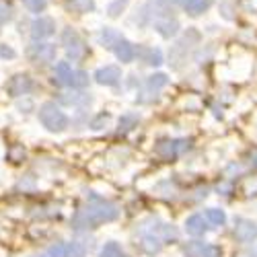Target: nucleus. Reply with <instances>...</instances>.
<instances>
[{
    "label": "nucleus",
    "instance_id": "nucleus-29",
    "mask_svg": "<svg viewBox=\"0 0 257 257\" xmlns=\"http://www.w3.org/2000/svg\"><path fill=\"white\" fill-rule=\"evenodd\" d=\"M9 159L13 163H21V161L25 159V148L23 146H13L11 151H9Z\"/></svg>",
    "mask_w": 257,
    "mask_h": 257
},
{
    "label": "nucleus",
    "instance_id": "nucleus-9",
    "mask_svg": "<svg viewBox=\"0 0 257 257\" xmlns=\"http://www.w3.org/2000/svg\"><path fill=\"white\" fill-rule=\"evenodd\" d=\"M56 33V23H54V19L50 17H39L33 21V25H31V35L33 39H46V37H52Z\"/></svg>",
    "mask_w": 257,
    "mask_h": 257
},
{
    "label": "nucleus",
    "instance_id": "nucleus-14",
    "mask_svg": "<svg viewBox=\"0 0 257 257\" xmlns=\"http://www.w3.org/2000/svg\"><path fill=\"white\" fill-rule=\"evenodd\" d=\"M140 249L146 251V253H151V255H155V253H159L163 249V239L157 237L155 232H148V234H144V237L140 239Z\"/></svg>",
    "mask_w": 257,
    "mask_h": 257
},
{
    "label": "nucleus",
    "instance_id": "nucleus-4",
    "mask_svg": "<svg viewBox=\"0 0 257 257\" xmlns=\"http://www.w3.org/2000/svg\"><path fill=\"white\" fill-rule=\"evenodd\" d=\"M189 148L187 140H161L155 148V153L163 159V161H175L181 153H185Z\"/></svg>",
    "mask_w": 257,
    "mask_h": 257
},
{
    "label": "nucleus",
    "instance_id": "nucleus-36",
    "mask_svg": "<svg viewBox=\"0 0 257 257\" xmlns=\"http://www.w3.org/2000/svg\"><path fill=\"white\" fill-rule=\"evenodd\" d=\"M39 257H41V255H39Z\"/></svg>",
    "mask_w": 257,
    "mask_h": 257
},
{
    "label": "nucleus",
    "instance_id": "nucleus-33",
    "mask_svg": "<svg viewBox=\"0 0 257 257\" xmlns=\"http://www.w3.org/2000/svg\"><path fill=\"white\" fill-rule=\"evenodd\" d=\"M0 58H3V60H13V58H17V52L11 46L3 44V46H0Z\"/></svg>",
    "mask_w": 257,
    "mask_h": 257
},
{
    "label": "nucleus",
    "instance_id": "nucleus-7",
    "mask_svg": "<svg viewBox=\"0 0 257 257\" xmlns=\"http://www.w3.org/2000/svg\"><path fill=\"white\" fill-rule=\"evenodd\" d=\"M187 257H220L222 251L216 245H210V243H202V241H191L183 247Z\"/></svg>",
    "mask_w": 257,
    "mask_h": 257
},
{
    "label": "nucleus",
    "instance_id": "nucleus-19",
    "mask_svg": "<svg viewBox=\"0 0 257 257\" xmlns=\"http://www.w3.org/2000/svg\"><path fill=\"white\" fill-rule=\"evenodd\" d=\"M144 62L151 64V66H161V64H163V52L159 48L144 50Z\"/></svg>",
    "mask_w": 257,
    "mask_h": 257
},
{
    "label": "nucleus",
    "instance_id": "nucleus-34",
    "mask_svg": "<svg viewBox=\"0 0 257 257\" xmlns=\"http://www.w3.org/2000/svg\"><path fill=\"white\" fill-rule=\"evenodd\" d=\"M237 257H257V253H255V251H251V249H247V251H241Z\"/></svg>",
    "mask_w": 257,
    "mask_h": 257
},
{
    "label": "nucleus",
    "instance_id": "nucleus-6",
    "mask_svg": "<svg viewBox=\"0 0 257 257\" xmlns=\"http://www.w3.org/2000/svg\"><path fill=\"white\" fill-rule=\"evenodd\" d=\"M31 91H33V80L29 74H15L7 82V93L11 97H23V95H29Z\"/></svg>",
    "mask_w": 257,
    "mask_h": 257
},
{
    "label": "nucleus",
    "instance_id": "nucleus-3",
    "mask_svg": "<svg viewBox=\"0 0 257 257\" xmlns=\"http://www.w3.org/2000/svg\"><path fill=\"white\" fill-rule=\"evenodd\" d=\"M62 46H64V50H66L68 60H72V62H80V60H84V56H87V46H84V41L78 35V31L72 29V27L64 29Z\"/></svg>",
    "mask_w": 257,
    "mask_h": 257
},
{
    "label": "nucleus",
    "instance_id": "nucleus-1",
    "mask_svg": "<svg viewBox=\"0 0 257 257\" xmlns=\"http://www.w3.org/2000/svg\"><path fill=\"white\" fill-rule=\"evenodd\" d=\"M117 216H119V210H117L115 204L95 198L93 202H89L87 206L80 208L74 214L72 226L74 228H97L99 224L113 222Z\"/></svg>",
    "mask_w": 257,
    "mask_h": 257
},
{
    "label": "nucleus",
    "instance_id": "nucleus-21",
    "mask_svg": "<svg viewBox=\"0 0 257 257\" xmlns=\"http://www.w3.org/2000/svg\"><path fill=\"white\" fill-rule=\"evenodd\" d=\"M167 82H169L167 74L159 72V74H153V76H148V80H146V87L151 89V91H157V89H163Z\"/></svg>",
    "mask_w": 257,
    "mask_h": 257
},
{
    "label": "nucleus",
    "instance_id": "nucleus-11",
    "mask_svg": "<svg viewBox=\"0 0 257 257\" xmlns=\"http://www.w3.org/2000/svg\"><path fill=\"white\" fill-rule=\"evenodd\" d=\"M155 29L159 31L161 37L171 39V37H175V35H177V31H179V23H177L175 19L167 17V19H159V21H157V23H155Z\"/></svg>",
    "mask_w": 257,
    "mask_h": 257
},
{
    "label": "nucleus",
    "instance_id": "nucleus-35",
    "mask_svg": "<svg viewBox=\"0 0 257 257\" xmlns=\"http://www.w3.org/2000/svg\"><path fill=\"white\" fill-rule=\"evenodd\" d=\"M0 27H3V21H0Z\"/></svg>",
    "mask_w": 257,
    "mask_h": 257
},
{
    "label": "nucleus",
    "instance_id": "nucleus-17",
    "mask_svg": "<svg viewBox=\"0 0 257 257\" xmlns=\"http://www.w3.org/2000/svg\"><path fill=\"white\" fill-rule=\"evenodd\" d=\"M119 39H121V35H119L115 29H109V27H105V29L101 31V35H99L101 46H103V48H107V50H113Z\"/></svg>",
    "mask_w": 257,
    "mask_h": 257
},
{
    "label": "nucleus",
    "instance_id": "nucleus-30",
    "mask_svg": "<svg viewBox=\"0 0 257 257\" xmlns=\"http://www.w3.org/2000/svg\"><path fill=\"white\" fill-rule=\"evenodd\" d=\"M11 19H13V7L3 0V3H0V21L5 23V21H11Z\"/></svg>",
    "mask_w": 257,
    "mask_h": 257
},
{
    "label": "nucleus",
    "instance_id": "nucleus-20",
    "mask_svg": "<svg viewBox=\"0 0 257 257\" xmlns=\"http://www.w3.org/2000/svg\"><path fill=\"white\" fill-rule=\"evenodd\" d=\"M68 7L76 13H93L95 11V0H68Z\"/></svg>",
    "mask_w": 257,
    "mask_h": 257
},
{
    "label": "nucleus",
    "instance_id": "nucleus-2",
    "mask_svg": "<svg viewBox=\"0 0 257 257\" xmlns=\"http://www.w3.org/2000/svg\"><path fill=\"white\" fill-rule=\"evenodd\" d=\"M39 121L50 132H64L68 127V117L56 103H44L39 107Z\"/></svg>",
    "mask_w": 257,
    "mask_h": 257
},
{
    "label": "nucleus",
    "instance_id": "nucleus-5",
    "mask_svg": "<svg viewBox=\"0 0 257 257\" xmlns=\"http://www.w3.org/2000/svg\"><path fill=\"white\" fill-rule=\"evenodd\" d=\"M27 56H29V60L35 62V64H50V62L56 60V46H52V44H41V41L37 39L33 46H29Z\"/></svg>",
    "mask_w": 257,
    "mask_h": 257
},
{
    "label": "nucleus",
    "instance_id": "nucleus-31",
    "mask_svg": "<svg viewBox=\"0 0 257 257\" xmlns=\"http://www.w3.org/2000/svg\"><path fill=\"white\" fill-rule=\"evenodd\" d=\"M245 194L249 196V198H257V177H253V179H249L247 183H245Z\"/></svg>",
    "mask_w": 257,
    "mask_h": 257
},
{
    "label": "nucleus",
    "instance_id": "nucleus-22",
    "mask_svg": "<svg viewBox=\"0 0 257 257\" xmlns=\"http://www.w3.org/2000/svg\"><path fill=\"white\" fill-rule=\"evenodd\" d=\"M99 257H127L123 253V249L117 245V243H107L103 249H101V255Z\"/></svg>",
    "mask_w": 257,
    "mask_h": 257
},
{
    "label": "nucleus",
    "instance_id": "nucleus-18",
    "mask_svg": "<svg viewBox=\"0 0 257 257\" xmlns=\"http://www.w3.org/2000/svg\"><path fill=\"white\" fill-rule=\"evenodd\" d=\"M206 218L214 226H222L226 222V214H224V210H218V208H208L206 210Z\"/></svg>",
    "mask_w": 257,
    "mask_h": 257
},
{
    "label": "nucleus",
    "instance_id": "nucleus-12",
    "mask_svg": "<svg viewBox=\"0 0 257 257\" xmlns=\"http://www.w3.org/2000/svg\"><path fill=\"white\" fill-rule=\"evenodd\" d=\"M113 52H115L117 60H119V62H123V64L132 62V60H134V56H136V48H134L127 39H123V37H121V39L117 41V44H115Z\"/></svg>",
    "mask_w": 257,
    "mask_h": 257
},
{
    "label": "nucleus",
    "instance_id": "nucleus-8",
    "mask_svg": "<svg viewBox=\"0 0 257 257\" xmlns=\"http://www.w3.org/2000/svg\"><path fill=\"white\" fill-rule=\"evenodd\" d=\"M234 239L239 243H251L257 239V224L249 218H237L234 220Z\"/></svg>",
    "mask_w": 257,
    "mask_h": 257
},
{
    "label": "nucleus",
    "instance_id": "nucleus-27",
    "mask_svg": "<svg viewBox=\"0 0 257 257\" xmlns=\"http://www.w3.org/2000/svg\"><path fill=\"white\" fill-rule=\"evenodd\" d=\"M138 123V115H123L119 119V132H127V130H132V127Z\"/></svg>",
    "mask_w": 257,
    "mask_h": 257
},
{
    "label": "nucleus",
    "instance_id": "nucleus-15",
    "mask_svg": "<svg viewBox=\"0 0 257 257\" xmlns=\"http://www.w3.org/2000/svg\"><path fill=\"white\" fill-rule=\"evenodd\" d=\"M181 5H183V9H185L187 15L198 17V15L206 13L212 7V0H181Z\"/></svg>",
    "mask_w": 257,
    "mask_h": 257
},
{
    "label": "nucleus",
    "instance_id": "nucleus-13",
    "mask_svg": "<svg viewBox=\"0 0 257 257\" xmlns=\"http://www.w3.org/2000/svg\"><path fill=\"white\" fill-rule=\"evenodd\" d=\"M185 230H187V234H191V237H202V234L208 230V224H206L204 216L194 214V216H189L185 220Z\"/></svg>",
    "mask_w": 257,
    "mask_h": 257
},
{
    "label": "nucleus",
    "instance_id": "nucleus-23",
    "mask_svg": "<svg viewBox=\"0 0 257 257\" xmlns=\"http://www.w3.org/2000/svg\"><path fill=\"white\" fill-rule=\"evenodd\" d=\"M60 101H62L64 105H89V103H91V97L76 93V95H72V97H68V95H62V97H60Z\"/></svg>",
    "mask_w": 257,
    "mask_h": 257
},
{
    "label": "nucleus",
    "instance_id": "nucleus-25",
    "mask_svg": "<svg viewBox=\"0 0 257 257\" xmlns=\"http://www.w3.org/2000/svg\"><path fill=\"white\" fill-rule=\"evenodd\" d=\"M127 3H130V0H113V3H111L109 7H107V15H109L111 19H117V17L125 11Z\"/></svg>",
    "mask_w": 257,
    "mask_h": 257
},
{
    "label": "nucleus",
    "instance_id": "nucleus-32",
    "mask_svg": "<svg viewBox=\"0 0 257 257\" xmlns=\"http://www.w3.org/2000/svg\"><path fill=\"white\" fill-rule=\"evenodd\" d=\"M50 257H64V255H66V245H64V243H56V245H52L50 247Z\"/></svg>",
    "mask_w": 257,
    "mask_h": 257
},
{
    "label": "nucleus",
    "instance_id": "nucleus-10",
    "mask_svg": "<svg viewBox=\"0 0 257 257\" xmlns=\"http://www.w3.org/2000/svg\"><path fill=\"white\" fill-rule=\"evenodd\" d=\"M95 80L103 87H115V84L121 80V70L119 66H103L95 72Z\"/></svg>",
    "mask_w": 257,
    "mask_h": 257
},
{
    "label": "nucleus",
    "instance_id": "nucleus-16",
    "mask_svg": "<svg viewBox=\"0 0 257 257\" xmlns=\"http://www.w3.org/2000/svg\"><path fill=\"white\" fill-rule=\"evenodd\" d=\"M70 78H72V68L68 62H60L56 66V84H60V87H66V84H70Z\"/></svg>",
    "mask_w": 257,
    "mask_h": 257
},
{
    "label": "nucleus",
    "instance_id": "nucleus-28",
    "mask_svg": "<svg viewBox=\"0 0 257 257\" xmlns=\"http://www.w3.org/2000/svg\"><path fill=\"white\" fill-rule=\"evenodd\" d=\"M84 255H87V251H84L80 243H70L66 245V255L64 257H84Z\"/></svg>",
    "mask_w": 257,
    "mask_h": 257
},
{
    "label": "nucleus",
    "instance_id": "nucleus-24",
    "mask_svg": "<svg viewBox=\"0 0 257 257\" xmlns=\"http://www.w3.org/2000/svg\"><path fill=\"white\" fill-rule=\"evenodd\" d=\"M89 84V74L87 72H82V70H76L72 72V78H70V87L74 89H84Z\"/></svg>",
    "mask_w": 257,
    "mask_h": 257
},
{
    "label": "nucleus",
    "instance_id": "nucleus-26",
    "mask_svg": "<svg viewBox=\"0 0 257 257\" xmlns=\"http://www.w3.org/2000/svg\"><path fill=\"white\" fill-rule=\"evenodd\" d=\"M23 5H25V9L29 11V13H44L46 11V7H48V3L46 0H23Z\"/></svg>",
    "mask_w": 257,
    "mask_h": 257
}]
</instances>
